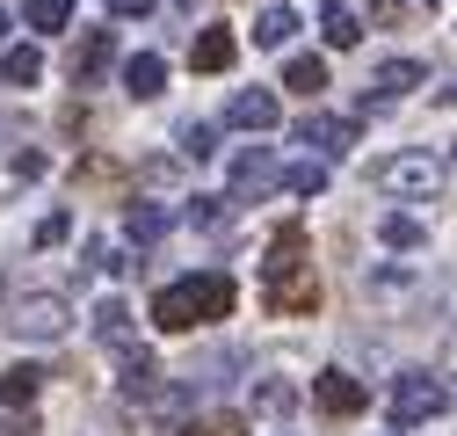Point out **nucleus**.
<instances>
[{"label": "nucleus", "instance_id": "f257e3e1", "mask_svg": "<svg viewBox=\"0 0 457 436\" xmlns=\"http://www.w3.org/2000/svg\"><path fill=\"white\" fill-rule=\"evenodd\" d=\"M262 306L283 313V320H298L320 306V277H312V240L298 218H283L276 240H269V262H262Z\"/></svg>", "mask_w": 457, "mask_h": 436}, {"label": "nucleus", "instance_id": "f03ea898", "mask_svg": "<svg viewBox=\"0 0 457 436\" xmlns=\"http://www.w3.org/2000/svg\"><path fill=\"white\" fill-rule=\"evenodd\" d=\"M233 277L225 269H196V277H182V284H167L160 298H153V327H167V335H196V327H211V320H225L233 313Z\"/></svg>", "mask_w": 457, "mask_h": 436}, {"label": "nucleus", "instance_id": "7ed1b4c3", "mask_svg": "<svg viewBox=\"0 0 457 436\" xmlns=\"http://www.w3.org/2000/svg\"><path fill=\"white\" fill-rule=\"evenodd\" d=\"M370 182H378L385 197H428V189H443V160H428V153H392V160L370 168Z\"/></svg>", "mask_w": 457, "mask_h": 436}, {"label": "nucleus", "instance_id": "20e7f679", "mask_svg": "<svg viewBox=\"0 0 457 436\" xmlns=\"http://www.w3.org/2000/svg\"><path fill=\"white\" fill-rule=\"evenodd\" d=\"M8 327H15L22 342H59L66 327H73V306H66L59 291H29V298L15 306V320H8Z\"/></svg>", "mask_w": 457, "mask_h": 436}, {"label": "nucleus", "instance_id": "39448f33", "mask_svg": "<svg viewBox=\"0 0 457 436\" xmlns=\"http://www.w3.org/2000/svg\"><path fill=\"white\" fill-rule=\"evenodd\" d=\"M450 407V386L443 378H428V371H399L392 378V422H428V415H443Z\"/></svg>", "mask_w": 457, "mask_h": 436}, {"label": "nucleus", "instance_id": "423d86ee", "mask_svg": "<svg viewBox=\"0 0 457 436\" xmlns=\"http://www.w3.org/2000/svg\"><path fill=\"white\" fill-rule=\"evenodd\" d=\"M269 189H283L276 153H269V146H247V153L233 160V204H262Z\"/></svg>", "mask_w": 457, "mask_h": 436}, {"label": "nucleus", "instance_id": "0eeeda50", "mask_svg": "<svg viewBox=\"0 0 457 436\" xmlns=\"http://www.w3.org/2000/svg\"><path fill=\"white\" fill-rule=\"evenodd\" d=\"M298 146H312L320 160H341V153H356V124L349 117H327V109H305V117H298Z\"/></svg>", "mask_w": 457, "mask_h": 436}, {"label": "nucleus", "instance_id": "6e6552de", "mask_svg": "<svg viewBox=\"0 0 457 436\" xmlns=\"http://www.w3.org/2000/svg\"><path fill=\"white\" fill-rule=\"evenodd\" d=\"M414 88H428V66H421V59H385V66L370 73V88H363V109H385V102L414 95Z\"/></svg>", "mask_w": 457, "mask_h": 436}, {"label": "nucleus", "instance_id": "1a4fd4ad", "mask_svg": "<svg viewBox=\"0 0 457 436\" xmlns=\"http://www.w3.org/2000/svg\"><path fill=\"white\" fill-rule=\"evenodd\" d=\"M109 59H117L109 29H80V37H73V51H66V73H73V88H95V80L109 73Z\"/></svg>", "mask_w": 457, "mask_h": 436}, {"label": "nucleus", "instance_id": "9d476101", "mask_svg": "<svg viewBox=\"0 0 457 436\" xmlns=\"http://www.w3.org/2000/svg\"><path fill=\"white\" fill-rule=\"evenodd\" d=\"M312 400H320L327 415L349 422V415H363V400H370V393H363V378H349V371H320V378H312Z\"/></svg>", "mask_w": 457, "mask_h": 436}, {"label": "nucleus", "instance_id": "9b49d317", "mask_svg": "<svg viewBox=\"0 0 457 436\" xmlns=\"http://www.w3.org/2000/svg\"><path fill=\"white\" fill-rule=\"evenodd\" d=\"M225 124H240V131H276V124H283V102H276L269 88H240L233 109H225Z\"/></svg>", "mask_w": 457, "mask_h": 436}, {"label": "nucleus", "instance_id": "f8f14e48", "mask_svg": "<svg viewBox=\"0 0 457 436\" xmlns=\"http://www.w3.org/2000/svg\"><path fill=\"white\" fill-rule=\"evenodd\" d=\"M160 88H167V59H160V51H131V59H124V95L153 102Z\"/></svg>", "mask_w": 457, "mask_h": 436}, {"label": "nucleus", "instance_id": "ddd939ff", "mask_svg": "<svg viewBox=\"0 0 457 436\" xmlns=\"http://www.w3.org/2000/svg\"><path fill=\"white\" fill-rule=\"evenodd\" d=\"M117 356H124V378H117L124 400H145V393L160 386V356H153V349H138V342H131V349H117Z\"/></svg>", "mask_w": 457, "mask_h": 436}, {"label": "nucleus", "instance_id": "4468645a", "mask_svg": "<svg viewBox=\"0 0 457 436\" xmlns=\"http://www.w3.org/2000/svg\"><path fill=\"white\" fill-rule=\"evenodd\" d=\"M233 59H240V44H233V29H204V37L189 44V66H196V73H225Z\"/></svg>", "mask_w": 457, "mask_h": 436}, {"label": "nucleus", "instance_id": "2eb2a0df", "mask_svg": "<svg viewBox=\"0 0 457 436\" xmlns=\"http://www.w3.org/2000/svg\"><path fill=\"white\" fill-rule=\"evenodd\" d=\"M0 80L8 88H37L44 80V51L37 44H0Z\"/></svg>", "mask_w": 457, "mask_h": 436}, {"label": "nucleus", "instance_id": "dca6fc26", "mask_svg": "<svg viewBox=\"0 0 457 436\" xmlns=\"http://www.w3.org/2000/svg\"><path fill=\"white\" fill-rule=\"evenodd\" d=\"M95 342L102 349H131V306L124 298H102L95 306Z\"/></svg>", "mask_w": 457, "mask_h": 436}, {"label": "nucleus", "instance_id": "f3484780", "mask_svg": "<svg viewBox=\"0 0 457 436\" xmlns=\"http://www.w3.org/2000/svg\"><path fill=\"white\" fill-rule=\"evenodd\" d=\"M320 37H327L334 51H349V44H363V15L334 0V8H320Z\"/></svg>", "mask_w": 457, "mask_h": 436}, {"label": "nucleus", "instance_id": "a211bd4d", "mask_svg": "<svg viewBox=\"0 0 457 436\" xmlns=\"http://www.w3.org/2000/svg\"><path fill=\"white\" fill-rule=\"evenodd\" d=\"M283 88H291V95H305V102H320V88H327V59H312V51H298V59L283 66Z\"/></svg>", "mask_w": 457, "mask_h": 436}, {"label": "nucleus", "instance_id": "6ab92c4d", "mask_svg": "<svg viewBox=\"0 0 457 436\" xmlns=\"http://www.w3.org/2000/svg\"><path fill=\"white\" fill-rule=\"evenodd\" d=\"M291 37H298V15H291V8H262V22H254V44H262V51H283Z\"/></svg>", "mask_w": 457, "mask_h": 436}, {"label": "nucleus", "instance_id": "aec40b11", "mask_svg": "<svg viewBox=\"0 0 457 436\" xmlns=\"http://www.w3.org/2000/svg\"><path fill=\"white\" fill-rule=\"evenodd\" d=\"M37 386H44V371H29V364L0 371V407H29V400H37Z\"/></svg>", "mask_w": 457, "mask_h": 436}, {"label": "nucleus", "instance_id": "412c9836", "mask_svg": "<svg viewBox=\"0 0 457 436\" xmlns=\"http://www.w3.org/2000/svg\"><path fill=\"white\" fill-rule=\"evenodd\" d=\"M378 233H385L392 247H421V240H428V226H421L414 211H385V218H378Z\"/></svg>", "mask_w": 457, "mask_h": 436}, {"label": "nucleus", "instance_id": "4be33fe9", "mask_svg": "<svg viewBox=\"0 0 457 436\" xmlns=\"http://www.w3.org/2000/svg\"><path fill=\"white\" fill-rule=\"evenodd\" d=\"M124 233H131L138 247L160 240V233H167V211H160V204H131V211H124Z\"/></svg>", "mask_w": 457, "mask_h": 436}, {"label": "nucleus", "instance_id": "5701e85b", "mask_svg": "<svg viewBox=\"0 0 457 436\" xmlns=\"http://www.w3.org/2000/svg\"><path fill=\"white\" fill-rule=\"evenodd\" d=\"M283 189H291V197H320V189H327V160H320V153H312V160H298V168L283 175Z\"/></svg>", "mask_w": 457, "mask_h": 436}, {"label": "nucleus", "instance_id": "b1692460", "mask_svg": "<svg viewBox=\"0 0 457 436\" xmlns=\"http://www.w3.org/2000/svg\"><path fill=\"white\" fill-rule=\"evenodd\" d=\"M175 146H182V160H211L218 153V124H182Z\"/></svg>", "mask_w": 457, "mask_h": 436}, {"label": "nucleus", "instance_id": "393cba45", "mask_svg": "<svg viewBox=\"0 0 457 436\" xmlns=\"http://www.w3.org/2000/svg\"><path fill=\"white\" fill-rule=\"evenodd\" d=\"M225 204H233V197H196V204H189V218H196L204 233H218V226H225Z\"/></svg>", "mask_w": 457, "mask_h": 436}, {"label": "nucleus", "instance_id": "a878e982", "mask_svg": "<svg viewBox=\"0 0 457 436\" xmlns=\"http://www.w3.org/2000/svg\"><path fill=\"white\" fill-rule=\"evenodd\" d=\"M167 436H240V422L233 415H225V422H175Z\"/></svg>", "mask_w": 457, "mask_h": 436}, {"label": "nucleus", "instance_id": "bb28decb", "mask_svg": "<svg viewBox=\"0 0 457 436\" xmlns=\"http://www.w3.org/2000/svg\"><path fill=\"white\" fill-rule=\"evenodd\" d=\"M66 233H73V218H66V211H51V218H44V226H37V247H59Z\"/></svg>", "mask_w": 457, "mask_h": 436}, {"label": "nucleus", "instance_id": "cd10ccee", "mask_svg": "<svg viewBox=\"0 0 457 436\" xmlns=\"http://www.w3.org/2000/svg\"><path fill=\"white\" fill-rule=\"evenodd\" d=\"M370 22H385V29H399V22H407V0H370Z\"/></svg>", "mask_w": 457, "mask_h": 436}, {"label": "nucleus", "instance_id": "c85d7f7f", "mask_svg": "<svg viewBox=\"0 0 457 436\" xmlns=\"http://www.w3.org/2000/svg\"><path fill=\"white\" fill-rule=\"evenodd\" d=\"M109 15H117V22H145L153 0H109Z\"/></svg>", "mask_w": 457, "mask_h": 436}, {"label": "nucleus", "instance_id": "c756f323", "mask_svg": "<svg viewBox=\"0 0 457 436\" xmlns=\"http://www.w3.org/2000/svg\"><path fill=\"white\" fill-rule=\"evenodd\" d=\"M44 175V153H15V182H37Z\"/></svg>", "mask_w": 457, "mask_h": 436}, {"label": "nucleus", "instance_id": "7c9ffc66", "mask_svg": "<svg viewBox=\"0 0 457 436\" xmlns=\"http://www.w3.org/2000/svg\"><path fill=\"white\" fill-rule=\"evenodd\" d=\"M0 436H37V422L22 415V422H8V429H0Z\"/></svg>", "mask_w": 457, "mask_h": 436}, {"label": "nucleus", "instance_id": "2f4dec72", "mask_svg": "<svg viewBox=\"0 0 457 436\" xmlns=\"http://www.w3.org/2000/svg\"><path fill=\"white\" fill-rule=\"evenodd\" d=\"M0 44H8V8H0Z\"/></svg>", "mask_w": 457, "mask_h": 436}, {"label": "nucleus", "instance_id": "473e14b6", "mask_svg": "<svg viewBox=\"0 0 457 436\" xmlns=\"http://www.w3.org/2000/svg\"><path fill=\"white\" fill-rule=\"evenodd\" d=\"M175 8H196V0H175Z\"/></svg>", "mask_w": 457, "mask_h": 436}]
</instances>
